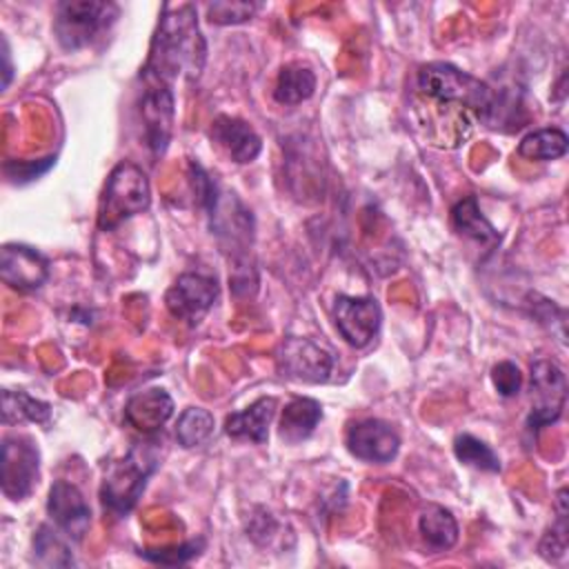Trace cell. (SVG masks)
Returning a JSON list of instances; mask_svg holds the SVG:
<instances>
[{
	"label": "cell",
	"instance_id": "obj_20",
	"mask_svg": "<svg viewBox=\"0 0 569 569\" xmlns=\"http://www.w3.org/2000/svg\"><path fill=\"white\" fill-rule=\"evenodd\" d=\"M418 531L433 551L451 549L458 540V522L442 505H427L418 516Z\"/></svg>",
	"mask_w": 569,
	"mask_h": 569
},
{
	"label": "cell",
	"instance_id": "obj_4",
	"mask_svg": "<svg viewBox=\"0 0 569 569\" xmlns=\"http://www.w3.org/2000/svg\"><path fill=\"white\" fill-rule=\"evenodd\" d=\"M151 204V189L144 171L133 162H118L102 189L98 204V229L111 231Z\"/></svg>",
	"mask_w": 569,
	"mask_h": 569
},
{
	"label": "cell",
	"instance_id": "obj_2",
	"mask_svg": "<svg viewBox=\"0 0 569 569\" xmlns=\"http://www.w3.org/2000/svg\"><path fill=\"white\" fill-rule=\"evenodd\" d=\"M416 84L425 98L447 107L456 104L467 116L487 120L496 111V96L491 87L449 62L422 64Z\"/></svg>",
	"mask_w": 569,
	"mask_h": 569
},
{
	"label": "cell",
	"instance_id": "obj_14",
	"mask_svg": "<svg viewBox=\"0 0 569 569\" xmlns=\"http://www.w3.org/2000/svg\"><path fill=\"white\" fill-rule=\"evenodd\" d=\"M0 278L16 291H36L49 278V260L27 244H4L0 253Z\"/></svg>",
	"mask_w": 569,
	"mask_h": 569
},
{
	"label": "cell",
	"instance_id": "obj_7",
	"mask_svg": "<svg viewBox=\"0 0 569 569\" xmlns=\"http://www.w3.org/2000/svg\"><path fill=\"white\" fill-rule=\"evenodd\" d=\"M2 491L11 500H22L38 482L40 453L29 436H7L2 440Z\"/></svg>",
	"mask_w": 569,
	"mask_h": 569
},
{
	"label": "cell",
	"instance_id": "obj_15",
	"mask_svg": "<svg viewBox=\"0 0 569 569\" xmlns=\"http://www.w3.org/2000/svg\"><path fill=\"white\" fill-rule=\"evenodd\" d=\"M209 138L227 158L240 164L256 160L262 151V140L256 129L236 116H218L211 122Z\"/></svg>",
	"mask_w": 569,
	"mask_h": 569
},
{
	"label": "cell",
	"instance_id": "obj_12",
	"mask_svg": "<svg viewBox=\"0 0 569 569\" xmlns=\"http://www.w3.org/2000/svg\"><path fill=\"white\" fill-rule=\"evenodd\" d=\"M347 449L353 458L365 462L385 465L391 462L400 449L398 431L378 418L360 420L347 429Z\"/></svg>",
	"mask_w": 569,
	"mask_h": 569
},
{
	"label": "cell",
	"instance_id": "obj_8",
	"mask_svg": "<svg viewBox=\"0 0 569 569\" xmlns=\"http://www.w3.org/2000/svg\"><path fill=\"white\" fill-rule=\"evenodd\" d=\"M333 369V356L309 338H284L278 349V371L298 382H325Z\"/></svg>",
	"mask_w": 569,
	"mask_h": 569
},
{
	"label": "cell",
	"instance_id": "obj_1",
	"mask_svg": "<svg viewBox=\"0 0 569 569\" xmlns=\"http://www.w3.org/2000/svg\"><path fill=\"white\" fill-rule=\"evenodd\" d=\"M204 53L207 44L196 20V9L191 4H180L173 9L164 7L149 49V60L142 69V78L147 82L167 87H171L180 76L193 80L204 67Z\"/></svg>",
	"mask_w": 569,
	"mask_h": 569
},
{
	"label": "cell",
	"instance_id": "obj_17",
	"mask_svg": "<svg viewBox=\"0 0 569 569\" xmlns=\"http://www.w3.org/2000/svg\"><path fill=\"white\" fill-rule=\"evenodd\" d=\"M278 402L271 396H262L253 400L247 409L229 413L224 420V433L231 438H249L258 445L267 442L269 425L276 416Z\"/></svg>",
	"mask_w": 569,
	"mask_h": 569
},
{
	"label": "cell",
	"instance_id": "obj_6",
	"mask_svg": "<svg viewBox=\"0 0 569 569\" xmlns=\"http://www.w3.org/2000/svg\"><path fill=\"white\" fill-rule=\"evenodd\" d=\"M531 396L533 405L527 418V429L538 433L560 418L567 400V380L553 360H536L531 365Z\"/></svg>",
	"mask_w": 569,
	"mask_h": 569
},
{
	"label": "cell",
	"instance_id": "obj_9",
	"mask_svg": "<svg viewBox=\"0 0 569 569\" xmlns=\"http://www.w3.org/2000/svg\"><path fill=\"white\" fill-rule=\"evenodd\" d=\"M218 298V284L216 280L202 276V273H182L178 280L169 287L164 296V305L169 313L189 327H196L213 307Z\"/></svg>",
	"mask_w": 569,
	"mask_h": 569
},
{
	"label": "cell",
	"instance_id": "obj_11",
	"mask_svg": "<svg viewBox=\"0 0 569 569\" xmlns=\"http://www.w3.org/2000/svg\"><path fill=\"white\" fill-rule=\"evenodd\" d=\"M47 513L53 520L56 529L64 533L69 540L80 542L91 525V509L82 496V491L67 482V480H56L49 489V500H47Z\"/></svg>",
	"mask_w": 569,
	"mask_h": 569
},
{
	"label": "cell",
	"instance_id": "obj_5",
	"mask_svg": "<svg viewBox=\"0 0 569 569\" xmlns=\"http://www.w3.org/2000/svg\"><path fill=\"white\" fill-rule=\"evenodd\" d=\"M120 9L113 2H100V0H73V2H60L56 7V20H53V33L62 49L76 51L84 44H89L98 33L107 31Z\"/></svg>",
	"mask_w": 569,
	"mask_h": 569
},
{
	"label": "cell",
	"instance_id": "obj_27",
	"mask_svg": "<svg viewBox=\"0 0 569 569\" xmlns=\"http://www.w3.org/2000/svg\"><path fill=\"white\" fill-rule=\"evenodd\" d=\"M33 551L36 560L47 567H69L73 565V558L69 553V547L60 540L58 529L42 525L38 533L33 536Z\"/></svg>",
	"mask_w": 569,
	"mask_h": 569
},
{
	"label": "cell",
	"instance_id": "obj_29",
	"mask_svg": "<svg viewBox=\"0 0 569 569\" xmlns=\"http://www.w3.org/2000/svg\"><path fill=\"white\" fill-rule=\"evenodd\" d=\"M204 547V540L198 538V540H191V542H184L180 547H167V549H144L140 551L142 558L151 560V562H162V565H182L191 558H196Z\"/></svg>",
	"mask_w": 569,
	"mask_h": 569
},
{
	"label": "cell",
	"instance_id": "obj_25",
	"mask_svg": "<svg viewBox=\"0 0 569 569\" xmlns=\"http://www.w3.org/2000/svg\"><path fill=\"white\" fill-rule=\"evenodd\" d=\"M453 453L467 467H473V469H480V471H491V473L500 471L498 453L487 442H482L480 438H476L471 433L456 436Z\"/></svg>",
	"mask_w": 569,
	"mask_h": 569
},
{
	"label": "cell",
	"instance_id": "obj_31",
	"mask_svg": "<svg viewBox=\"0 0 569 569\" xmlns=\"http://www.w3.org/2000/svg\"><path fill=\"white\" fill-rule=\"evenodd\" d=\"M56 158H44V160H36V162H16V164H7L4 171L9 178L13 180H33L38 178L40 173H44L51 164H53Z\"/></svg>",
	"mask_w": 569,
	"mask_h": 569
},
{
	"label": "cell",
	"instance_id": "obj_13",
	"mask_svg": "<svg viewBox=\"0 0 569 569\" xmlns=\"http://www.w3.org/2000/svg\"><path fill=\"white\" fill-rule=\"evenodd\" d=\"M140 118L144 138L153 156H162L173 129V91L167 84L149 82L140 98Z\"/></svg>",
	"mask_w": 569,
	"mask_h": 569
},
{
	"label": "cell",
	"instance_id": "obj_3",
	"mask_svg": "<svg viewBox=\"0 0 569 569\" xmlns=\"http://www.w3.org/2000/svg\"><path fill=\"white\" fill-rule=\"evenodd\" d=\"M156 467H158V453L151 447V442L133 445L124 458L107 467V473L100 487L102 505L116 516L129 513L136 507L147 485V478L156 471Z\"/></svg>",
	"mask_w": 569,
	"mask_h": 569
},
{
	"label": "cell",
	"instance_id": "obj_16",
	"mask_svg": "<svg viewBox=\"0 0 569 569\" xmlns=\"http://www.w3.org/2000/svg\"><path fill=\"white\" fill-rule=\"evenodd\" d=\"M173 413V400L164 389L136 393L124 407V420L142 433L158 431Z\"/></svg>",
	"mask_w": 569,
	"mask_h": 569
},
{
	"label": "cell",
	"instance_id": "obj_24",
	"mask_svg": "<svg viewBox=\"0 0 569 569\" xmlns=\"http://www.w3.org/2000/svg\"><path fill=\"white\" fill-rule=\"evenodd\" d=\"M213 413L202 407H189L180 413L176 425V440L184 449H193L204 445L213 436Z\"/></svg>",
	"mask_w": 569,
	"mask_h": 569
},
{
	"label": "cell",
	"instance_id": "obj_21",
	"mask_svg": "<svg viewBox=\"0 0 569 569\" xmlns=\"http://www.w3.org/2000/svg\"><path fill=\"white\" fill-rule=\"evenodd\" d=\"M316 91V73L311 67L302 62H287L280 67L276 87H273V98L280 104H300L309 100Z\"/></svg>",
	"mask_w": 569,
	"mask_h": 569
},
{
	"label": "cell",
	"instance_id": "obj_22",
	"mask_svg": "<svg viewBox=\"0 0 569 569\" xmlns=\"http://www.w3.org/2000/svg\"><path fill=\"white\" fill-rule=\"evenodd\" d=\"M569 140L567 133L558 127H542L536 129L531 133H527L520 144H518V156L527 158V160H558L567 153Z\"/></svg>",
	"mask_w": 569,
	"mask_h": 569
},
{
	"label": "cell",
	"instance_id": "obj_30",
	"mask_svg": "<svg viewBox=\"0 0 569 569\" xmlns=\"http://www.w3.org/2000/svg\"><path fill=\"white\" fill-rule=\"evenodd\" d=\"M491 382L496 387V391L502 398H511L520 391L522 385V373L518 369V365H513L511 360H502L491 369Z\"/></svg>",
	"mask_w": 569,
	"mask_h": 569
},
{
	"label": "cell",
	"instance_id": "obj_19",
	"mask_svg": "<svg viewBox=\"0 0 569 569\" xmlns=\"http://www.w3.org/2000/svg\"><path fill=\"white\" fill-rule=\"evenodd\" d=\"M322 418V407L313 398H291L280 416L278 433L284 442L296 445L313 433Z\"/></svg>",
	"mask_w": 569,
	"mask_h": 569
},
{
	"label": "cell",
	"instance_id": "obj_10",
	"mask_svg": "<svg viewBox=\"0 0 569 569\" xmlns=\"http://www.w3.org/2000/svg\"><path fill=\"white\" fill-rule=\"evenodd\" d=\"M333 322L351 347H367L380 329L382 311L373 298L338 296L333 300Z\"/></svg>",
	"mask_w": 569,
	"mask_h": 569
},
{
	"label": "cell",
	"instance_id": "obj_28",
	"mask_svg": "<svg viewBox=\"0 0 569 569\" xmlns=\"http://www.w3.org/2000/svg\"><path fill=\"white\" fill-rule=\"evenodd\" d=\"M258 11L256 2H213L207 7L209 20L216 24L247 22Z\"/></svg>",
	"mask_w": 569,
	"mask_h": 569
},
{
	"label": "cell",
	"instance_id": "obj_18",
	"mask_svg": "<svg viewBox=\"0 0 569 569\" xmlns=\"http://www.w3.org/2000/svg\"><path fill=\"white\" fill-rule=\"evenodd\" d=\"M451 224L460 236H465L487 249H493L500 242V233L482 216L478 200L473 196H467L451 207Z\"/></svg>",
	"mask_w": 569,
	"mask_h": 569
},
{
	"label": "cell",
	"instance_id": "obj_26",
	"mask_svg": "<svg viewBox=\"0 0 569 569\" xmlns=\"http://www.w3.org/2000/svg\"><path fill=\"white\" fill-rule=\"evenodd\" d=\"M567 489L556 493V522L545 531L538 551L547 562H558L567 556Z\"/></svg>",
	"mask_w": 569,
	"mask_h": 569
},
{
	"label": "cell",
	"instance_id": "obj_32",
	"mask_svg": "<svg viewBox=\"0 0 569 569\" xmlns=\"http://www.w3.org/2000/svg\"><path fill=\"white\" fill-rule=\"evenodd\" d=\"M11 76H13V64H11L9 42H7V38L2 36V89H7V87H9Z\"/></svg>",
	"mask_w": 569,
	"mask_h": 569
},
{
	"label": "cell",
	"instance_id": "obj_23",
	"mask_svg": "<svg viewBox=\"0 0 569 569\" xmlns=\"http://www.w3.org/2000/svg\"><path fill=\"white\" fill-rule=\"evenodd\" d=\"M51 418V405L44 400H36L24 391H2V422L18 425V422H38L47 425Z\"/></svg>",
	"mask_w": 569,
	"mask_h": 569
}]
</instances>
